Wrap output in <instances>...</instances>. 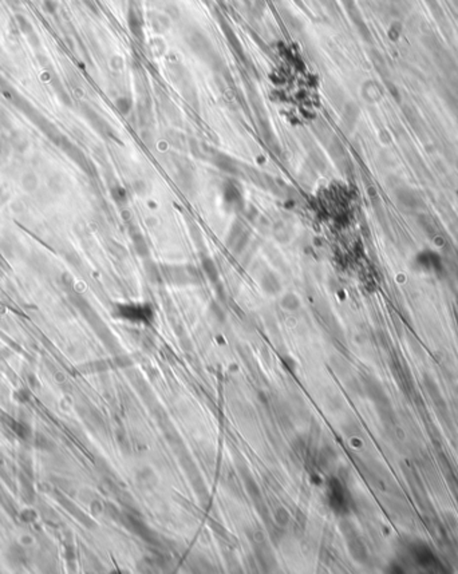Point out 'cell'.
<instances>
[{
	"label": "cell",
	"instance_id": "12",
	"mask_svg": "<svg viewBox=\"0 0 458 574\" xmlns=\"http://www.w3.org/2000/svg\"><path fill=\"white\" fill-rule=\"evenodd\" d=\"M280 304H281V307H283L285 311H288V312H295V311H297V309L300 308V300H299V297H297L295 293H287V295H284Z\"/></svg>",
	"mask_w": 458,
	"mask_h": 574
},
{
	"label": "cell",
	"instance_id": "2",
	"mask_svg": "<svg viewBox=\"0 0 458 574\" xmlns=\"http://www.w3.org/2000/svg\"><path fill=\"white\" fill-rule=\"evenodd\" d=\"M115 315L134 323H150L153 319L152 308L146 304H122L118 305Z\"/></svg>",
	"mask_w": 458,
	"mask_h": 574
},
{
	"label": "cell",
	"instance_id": "18",
	"mask_svg": "<svg viewBox=\"0 0 458 574\" xmlns=\"http://www.w3.org/2000/svg\"><path fill=\"white\" fill-rule=\"evenodd\" d=\"M276 521H277V523L279 525H287L288 521H289V514H288V511L285 509H283V507H280L277 511H276Z\"/></svg>",
	"mask_w": 458,
	"mask_h": 574
},
{
	"label": "cell",
	"instance_id": "10",
	"mask_svg": "<svg viewBox=\"0 0 458 574\" xmlns=\"http://www.w3.org/2000/svg\"><path fill=\"white\" fill-rule=\"evenodd\" d=\"M224 200H225L227 204L231 205V206H235V205L240 204L241 194L240 191H239V189H237L235 185L228 183L227 186H225V189H224Z\"/></svg>",
	"mask_w": 458,
	"mask_h": 574
},
{
	"label": "cell",
	"instance_id": "7",
	"mask_svg": "<svg viewBox=\"0 0 458 574\" xmlns=\"http://www.w3.org/2000/svg\"><path fill=\"white\" fill-rule=\"evenodd\" d=\"M213 162H214V165L217 166L218 169L223 170V171H225V173L232 174V175L239 174V167H237V165H236V162L232 160L231 157L227 156V154H223V153H217V154L213 157Z\"/></svg>",
	"mask_w": 458,
	"mask_h": 574
},
{
	"label": "cell",
	"instance_id": "13",
	"mask_svg": "<svg viewBox=\"0 0 458 574\" xmlns=\"http://www.w3.org/2000/svg\"><path fill=\"white\" fill-rule=\"evenodd\" d=\"M134 248L141 257L149 256V246L148 244H146V240H145L144 236L140 235V233L134 236Z\"/></svg>",
	"mask_w": 458,
	"mask_h": 574
},
{
	"label": "cell",
	"instance_id": "9",
	"mask_svg": "<svg viewBox=\"0 0 458 574\" xmlns=\"http://www.w3.org/2000/svg\"><path fill=\"white\" fill-rule=\"evenodd\" d=\"M292 235H293L292 228L289 225H287L285 222L280 221L277 222V224H275V226H274V236H275V239L277 240V241H280V243L283 244L289 243V240L292 239Z\"/></svg>",
	"mask_w": 458,
	"mask_h": 574
},
{
	"label": "cell",
	"instance_id": "4",
	"mask_svg": "<svg viewBox=\"0 0 458 574\" xmlns=\"http://www.w3.org/2000/svg\"><path fill=\"white\" fill-rule=\"evenodd\" d=\"M395 198L403 208L410 210H421L423 208V200L418 191L409 186L395 187Z\"/></svg>",
	"mask_w": 458,
	"mask_h": 574
},
{
	"label": "cell",
	"instance_id": "14",
	"mask_svg": "<svg viewBox=\"0 0 458 574\" xmlns=\"http://www.w3.org/2000/svg\"><path fill=\"white\" fill-rule=\"evenodd\" d=\"M248 241H249V235L248 232L244 231L243 233H241V236L239 237V239L236 240L235 243H233V245L231 246V249L233 250V253H241L243 250H244V248L248 245Z\"/></svg>",
	"mask_w": 458,
	"mask_h": 574
},
{
	"label": "cell",
	"instance_id": "17",
	"mask_svg": "<svg viewBox=\"0 0 458 574\" xmlns=\"http://www.w3.org/2000/svg\"><path fill=\"white\" fill-rule=\"evenodd\" d=\"M117 107L122 114H127L131 109V100L127 98H119L117 100Z\"/></svg>",
	"mask_w": 458,
	"mask_h": 574
},
{
	"label": "cell",
	"instance_id": "1",
	"mask_svg": "<svg viewBox=\"0 0 458 574\" xmlns=\"http://www.w3.org/2000/svg\"><path fill=\"white\" fill-rule=\"evenodd\" d=\"M413 264L418 270L425 273L440 274L444 272V260L434 249L425 248L415 253Z\"/></svg>",
	"mask_w": 458,
	"mask_h": 574
},
{
	"label": "cell",
	"instance_id": "15",
	"mask_svg": "<svg viewBox=\"0 0 458 574\" xmlns=\"http://www.w3.org/2000/svg\"><path fill=\"white\" fill-rule=\"evenodd\" d=\"M243 232H244V229H243V226L239 225V224H235V225L232 226V229H231V232H229V236H228V240H227V244H228V246H229V248H231L232 245H233V243H235L236 240L240 237Z\"/></svg>",
	"mask_w": 458,
	"mask_h": 574
},
{
	"label": "cell",
	"instance_id": "5",
	"mask_svg": "<svg viewBox=\"0 0 458 574\" xmlns=\"http://www.w3.org/2000/svg\"><path fill=\"white\" fill-rule=\"evenodd\" d=\"M260 287L268 295H277L281 291V283L274 272L266 270L260 277Z\"/></svg>",
	"mask_w": 458,
	"mask_h": 574
},
{
	"label": "cell",
	"instance_id": "3",
	"mask_svg": "<svg viewBox=\"0 0 458 574\" xmlns=\"http://www.w3.org/2000/svg\"><path fill=\"white\" fill-rule=\"evenodd\" d=\"M162 276L177 285H185V284L196 283L197 273L192 266H180V265H165L162 266Z\"/></svg>",
	"mask_w": 458,
	"mask_h": 574
},
{
	"label": "cell",
	"instance_id": "11",
	"mask_svg": "<svg viewBox=\"0 0 458 574\" xmlns=\"http://www.w3.org/2000/svg\"><path fill=\"white\" fill-rule=\"evenodd\" d=\"M201 264H202V269H204V272H205V274L208 276L210 281L212 283L218 281V268L216 265V262L210 257H204L202 261H201Z\"/></svg>",
	"mask_w": 458,
	"mask_h": 574
},
{
	"label": "cell",
	"instance_id": "6",
	"mask_svg": "<svg viewBox=\"0 0 458 574\" xmlns=\"http://www.w3.org/2000/svg\"><path fill=\"white\" fill-rule=\"evenodd\" d=\"M413 557H414L415 562H418L419 565L423 568H430L432 565L436 564V557L433 556V553L429 550L426 546H418L415 545L414 548L411 549Z\"/></svg>",
	"mask_w": 458,
	"mask_h": 574
},
{
	"label": "cell",
	"instance_id": "16",
	"mask_svg": "<svg viewBox=\"0 0 458 574\" xmlns=\"http://www.w3.org/2000/svg\"><path fill=\"white\" fill-rule=\"evenodd\" d=\"M357 118H358V110L355 109L354 106H347L346 107V111H345V121L346 123L349 125V126H354V123H355V121H357Z\"/></svg>",
	"mask_w": 458,
	"mask_h": 574
},
{
	"label": "cell",
	"instance_id": "8",
	"mask_svg": "<svg viewBox=\"0 0 458 574\" xmlns=\"http://www.w3.org/2000/svg\"><path fill=\"white\" fill-rule=\"evenodd\" d=\"M418 224L421 226V229L423 233L430 237V239H437L438 237V226L436 224V220L432 218L429 214L419 213L418 214Z\"/></svg>",
	"mask_w": 458,
	"mask_h": 574
}]
</instances>
